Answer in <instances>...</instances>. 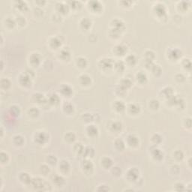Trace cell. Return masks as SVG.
Segmentation results:
<instances>
[{
    "mask_svg": "<svg viewBox=\"0 0 192 192\" xmlns=\"http://www.w3.org/2000/svg\"><path fill=\"white\" fill-rule=\"evenodd\" d=\"M31 184L32 185L33 188L37 191H45L48 189L47 186H49V185L47 182L44 179L39 177L32 179Z\"/></svg>",
    "mask_w": 192,
    "mask_h": 192,
    "instance_id": "1",
    "label": "cell"
},
{
    "mask_svg": "<svg viewBox=\"0 0 192 192\" xmlns=\"http://www.w3.org/2000/svg\"><path fill=\"white\" fill-rule=\"evenodd\" d=\"M98 66L103 71H109L114 66V62L110 58H104L99 61Z\"/></svg>",
    "mask_w": 192,
    "mask_h": 192,
    "instance_id": "2",
    "label": "cell"
},
{
    "mask_svg": "<svg viewBox=\"0 0 192 192\" xmlns=\"http://www.w3.org/2000/svg\"><path fill=\"white\" fill-rule=\"evenodd\" d=\"M35 142L40 145L45 144L49 140V135L44 132H38L34 136Z\"/></svg>",
    "mask_w": 192,
    "mask_h": 192,
    "instance_id": "3",
    "label": "cell"
},
{
    "mask_svg": "<svg viewBox=\"0 0 192 192\" xmlns=\"http://www.w3.org/2000/svg\"><path fill=\"white\" fill-rule=\"evenodd\" d=\"M139 174H140V171L136 167L130 168L126 173L127 179L130 182H136L139 179Z\"/></svg>",
    "mask_w": 192,
    "mask_h": 192,
    "instance_id": "4",
    "label": "cell"
},
{
    "mask_svg": "<svg viewBox=\"0 0 192 192\" xmlns=\"http://www.w3.org/2000/svg\"><path fill=\"white\" fill-rule=\"evenodd\" d=\"M154 12L159 18H166L167 16V9L165 5L158 3L154 7Z\"/></svg>",
    "mask_w": 192,
    "mask_h": 192,
    "instance_id": "5",
    "label": "cell"
},
{
    "mask_svg": "<svg viewBox=\"0 0 192 192\" xmlns=\"http://www.w3.org/2000/svg\"><path fill=\"white\" fill-rule=\"evenodd\" d=\"M128 48L125 45L123 44H118L113 47V52L114 53V54L118 56H122L125 55L127 53Z\"/></svg>",
    "mask_w": 192,
    "mask_h": 192,
    "instance_id": "6",
    "label": "cell"
},
{
    "mask_svg": "<svg viewBox=\"0 0 192 192\" xmlns=\"http://www.w3.org/2000/svg\"><path fill=\"white\" fill-rule=\"evenodd\" d=\"M41 61V56L38 53H33L30 56V63L31 65L37 67L40 65Z\"/></svg>",
    "mask_w": 192,
    "mask_h": 192,
    "instance_id": "7",
    "label": "cell"
},
{
    "mask_svg": "<svg viewBox=\"0 0 192 192\" xmlns=\"http://www.w3.org/2000/svg\"><path fill=\"white\" fill-rule=\"evenodd\" d=\"M182 51L177 48L170 50L169 53H168V57H169V59L172 61H177L179 58L182 57Z\"/></svg>",
    "mask_w": 192,
    "mask_h": 192,
    "instance_id": "8",
    "label": "cell"
},
{
    "mask_svg": "<svg viewBox=\"0 0 192 192\" xmlns=\"http://www.w3.org/2000/svg\"><path fill=\"white\" fill-rule=\"evenodd\" d=\"M89 7L93 13H100L103 8V5L101 4L100 2L92 1L89 2Z\"/></svg>",
    "mask_w": 192,
    "mask_h": 192,
    "instance_id": "9",
    "label": "cell"
},
{
    "mask_svg": "<svg viewBox=\"0 0 192 192\" xmlns=\"http://www.w3.org/2000/svg\"><path fill=\"white\" fill-rule=\"evenodd\" d=\"M32 78L30 76L25 73V74H23L20 76L19 77V82L20 83V85L23 87H29V86L31 84V80Z\"/></svg>",
    "mask_w": 192,
    "mask_h": 192,
    "instance_id": "10",
    "label": "cell"
},
{
    "mask_svg": "<svg viewBox=\"0 0 192 192\" xmlns=\"http://www.w3.org/2000/svg\"><path fill=\"white\" fill-rule=\"evenodd\" d=\"M79 81L83 87H88L92 84V78L87 74H83L79 77Z\"/></svg>",
    "mask_w": 192,
    "mask_h": 192,
    "instance_id": "11",
    "label": "cell"
},
{
    "mask_svg": "<svg viewBox=\"0 0 192 192\" xmlns=\"http://www.w3.org/2000/svg\"><path fill=\"white\" fill-rule=\"evenodd\" d=\"M112 26L113 29L118 30L120 32H122L125 30V23H123L122 20L120 19H115L112 21Z\"/></svg>",
    "mask_w": 192,
    "mask_h": 192,
    "instance_id": "12",
    "label": "cell"
},
{
    "mask_svg": "<svg viewBox=\"0 0 192 192\" xmlns=\"http://www.w3.org/2000/svg\"><path fill=\"white\" fill-rule=\"evenodd\" d=\"M60 92L65 97H71L73 94V89L68 84H63L61 86Z\"/></svg>",
    "mask_w": 192,
    "mask_h": 192,
    "instance_id": "13",
    "label": "cell"
},
{
    "mask_svg": "<svg viewBox=\"0 0 192 192\" xmlns=\"http://www.w3.org/2000/svg\"><path fill=\"white\" fill-rule=\"evenodd\" d=\"M49 44H50V47L52 49L56 50V49L59 48L62 45V41L60 40V38H58L56 36H54L51 38L49 41Z\"/></svg>",
    "mask_w": 192,
    "mask_h": 192,
    "instance_id": "14",
    "label": "cell"
},
{
    "mask_svg": "<svg viewBox=\"0 0 192 192\" xmlns=\"http://www.w3.org/2000/svg\"><path fill=\"white\" fill-rule=\"evenodd\" d=\"M127 143L132 147H136L139 145V138L134 134L128 135L127 137Z\"/></svg>",
    "mask_w": 192,
    "mask_h": 192,
    "instance_id": "15",
    "label": "cell"
},
{
    "mask_svg": "<svg viewBox=\"0 0 192 192\" xmlns=\"http://www.w3.org/2000/svg\"><path fill=\"white\" fill-rule=\"evenodd\" d=\"M83 170L87 173H91L93 170L94 165L92 162L89 159H86L83 162Z\"/></svg>",
    "mask_w": 192,
    "mask_h": 192,
    "instance_id": "16",
    "label": "cell"
},
{
    "mask_svg": "<svg viewBox=\"0 0 192 192\" xmlns=\"http://www.w3.org/2000/svg\"><path fill=\"white\" fill-rule=\"evenodd\" d=\"M20 181L21 182H23L25 185H29V184H31L32 180V179L31 178V177L30 176V174L27 173H25V172H23L20 174L19 176Z\"/></svg>",
    "mask_w": 192,
    "mask_h": 192,
    "instance_id": "17",
    "label": "cell"
},
{
    "mask_svg": "<svg viewBox=\"0 0 192 192\" xmlns=\"http://www.w3.org/2000/svg\"><path fill=\"white\" fill-rule=\"evenodd\" d=\"M71 169V165L68 161L66 160H63L59 163V170L63 173H68Z\"/></svg>",
    "mask_w": 192,
    "mask_h": 192,
    "instance_id": "18",
    "label": "cell"
},
{
    "mask_svg": "<svg viewBox=\"0 0 192 192\" xmlns=\"http://www.w3.org/2000/svg\"><path fill=\"white\" fill-rule=\"evenodd\" d=\"M152 155L153 158H155L157 161H161L164 158V153H163V152L161 149L155 147L154 148V149L152 150Z\"/></svg>",
    "mask_w": 192,
    "mask_h": 192,
    "instance_id": "19",
    "label": "cell"
},
{
    "mask_svg": "<svg viewBox=\"0 0 192 192\" xmlns=\"http://www.w3.org/2000/svg\"><path fill=\"white\" fill-rule=\"evenodd\" d=\"M110 128L112 131L113 132H116L118 133L122 131V123L119 121H114L112 122L110 125Z\"/></svg>",
    "mask_w": 192,
    "mask_h": 192,
    "instance_id": "20",
    "label": "cell"
},
{
    "mask_svg": "<svg viewBox=\"0 0 192 192\" xmlns=\"http://www.w3.org/2000/svg\"><path fill=\"white\" fill-rule=\"evenodd\" d=\"M86 130H87L88 135L90 136V137H95L98 134V129L97 127L94 125H88Z\"/></svg>",
    "mask_w": 192,
    "mask_h": 192,
    "instance_id": "21",
    "label": "cell"
},
{
    "mask_svg": "<svg viewBox=\"0 0 192 192\" xmlns=\"http://www.w3.org/2000/svg\"><path fill=\"white\" fill-rule=\"evenodd\" d=\"M113 108L118 113H122L125 110V104L122 101H116L113 103Z\"/></svg>",
    "mask_w": 192,
    "mask_h": 192,
    "instance_id": "22",
    "label": "cell"
},
{
    "mask_svg": "<svg viewBox=\"0 0 192 192\" xmlns=\"http://www.w3.org/2000/svg\"><path fill=\"white\" fill-rule=\"evenodd\" d=\"M101 164L104 169H109L112 167L113 161L110 157H104L101 160Z\"/></svg>",
    "mask_w": 192,
    "mask_h": 192,
    "instance_id": "23",
    "label": "cell"
},
{
    "mask_svg": "<svg viewBox=\"0 0 192 192\" xmlns=\"http://www.w3.org/2000/svg\"><path fill=\"white\" fill-rule=\"evenodd\" d=\"M128 111H129L132 114L136 115V114H138L139 113H140V107L139 104L133 103V104H130L129 105H128Z\"/></svg>",
    "mask_w": 192,
    "mask_h": 192,
    "instance_id": "24",
    "label": "cell"
},
{
    "mask_svg": "<svg viewBox=\"0 0 192 192\" xmlns=\"http://www.w3.org/2000/svg\"><path fill=\"white\" fill-rule=\"evenodd\" d=\"M52 182L56 186H61L65 182V179L60 175H55L52 178Z\"/></svg>",
    "mask_w": 192,
    "mask_h": 192,
    "instance_id": "25",
    "label": "cell"
},
{
    "mask_svg": "<svg viewBox=\"0 0 192 192\" xmlns=\"http://www.w3.org/2000/svg\"><path fill=\"white\" fill-rule=\"evenodd\" d=\"M80 24L83 30H89V28L92 26V21L90 20L89 19H88V18H85L80 20Z\"/></svg>",
    "mask_w": 192,
    "mask_h": 192,
    "instance_id": "26",
    "label": "cell"
},
{
    "mask_svg": "<svg viewBox=\"0 0 192 192\" xmlns=\"http://www.w3.org/2000/svg\"><path fill=\"white\" fill-rule=\"evenodd\" d=\"M136 79H137V82H139L140 84H145L147 82V76H146L145 73L142 72V71L137 73V75H136Z\"/></svg>",
    "mask_w": 192,
    "mask_h": 192,
    "instance_id": "27",
    "label": "cell"
},
{
    "mask_svg": "<svg viewBox=\"0 0 192 192\" xmlns=\"http://www.w3.org/2000/svg\"><path fill=\"white\" fill-rule=\"evenodd\" d=\"M68 9H69L68 5H65L63 3H58L56 5V10L59 14H67L68 12Z\"/></svg>",
    "mask_w": 192,
    "mask_h": 192,
    "instance_id": "28",
    "label": "cell"
},
{
    "mask_svg": "<svg viewBox=\"0 0 192 192\" xmlns=\"http://www.w3.org/2000/svg\"><path fill=\"white\" fill-rule=\"evenodd\" d=\"M76 64L80 68H84L88 65V62H87V59L86 58L80 56V57H77L76 59Z\"/></svg>",
    "mask_w": 192,
    "mask_h": 192,
    "instance_id": "29",
    "label": "cell"
},
{
    "mask_svg": "<svg viewBox=\"0 0 192 192\" xmlns=\"http://www.w3.org/2000/svg\"><path fill=\"white\" fill-rule=\"evenodd\" d=\"M59 101H60V99L56 94H52L49 97L47 102L51 105H57V104H59Z\"/></svg>",
    "mask_w": 192,
    "mask_h": 192,
    "instance_id": "30",
    "label": "cell"
},
{
    "mask_svg": "<svg viewBox=\"0 0 192 192\" xmlns=\"http://www.w3.org/2000/svg\"><path fill=\"white\" fill-rule=\"evenodd\" d=\"M33 100L35 103H38V104H41V103L46 102L47 100L44 98V95L41 93H35L33 95Z\"/></svg>",
    "mask_w": 192,
    "mask_h": 192,
    "instance_id": "31",
    "label": "cell"
},
{
    "mask_svg": "<svg viewBox=\"0 0 192 192\" xmlns=\"http://www.w3.org/2000/svg\"><path fill=\"white\" fill-rule=\"evenodd\" d=\"M125 63L130 66H134L137 63V58L133 54H130L128 55L125 58Z\"/></svg>",
    "mask_w": 192,
    "mask_h": 192,
    "instance_id": "32",
    "label": "cell"
},
{
    "mask_svg": "<svg viewBox=\"0 0 192 192\" xmlns=\"http://www.w3.org/2000/svg\"><path fill=\"white\" fill-rule=\"evenodd\" d=\"M132 86V80L128 79V78H125V79H123L120 81V87H122L124 89L127 90L128 89H129L130 87Z\"/></svg>",
    "mask_w": 192,
    "mask_h": 192,
    "instance_id": "33",
    "label": "cell"
},
{
    "mask_svg": "<svg viewBox=\"0 0 192 192\" xmlns=\"http://www.w3.org/2000/svg\"><path fill=\"white\" fill-rule=\"evenodd\" d=\"M59 56L63 60H68L71 57V53H70L69 50L67 48H64L61 50L60 53H59Z\"/></svg>",
    "mask_w": 192,
    "mask_h": 192,
    "instance_id": "34",
    "label": "cell"
},
{
    "mask_svg": "<svg viewBox=\"0 0 192 192\" xmlns=\"http://www.w3.org/2000/svg\"><path fill=\"white\" fill-rule=\"evenodd\" d=\"M114 146L118 151H122L125 148V143L122 139H116L114 142Z\"/></svg>",
    "mask_w": 192,
    "mask_h": 192,
    "instance_id": "35",
    "label": "cell"
},
{
    "mask_svg": "<svg viewBox=\"0 0 192 192\" xmlns=\"http://www.w3.org/2000/svg\"><path fill=\"white\" fill-rule=\"evenodd\" d=\"M84 146L82 145L81 143H77L74 146V151L76 152L77 155H83L84 153Z\"/></svg>",
    "mask_w": 192,
    "mask_h": 192,
    "instance_id": "36",
    "label": "cell"
},
{
    "mask_svg": "<svg viewBox=\"0 0 192 192\" xmlns=\"http://www.w3.org/2000/svg\"><path fill=\"white\" fill-rule=\"evenodd\" d=\"M74 105H73L71 103L69 102H66L65 103L64 105H63V110L65 113H68V114H71L74 112Z\"/></svg>",
    "mask_w": 192,
    "mask_h": 192,
    "instance_id": "37",
    "label": "cell"
},
{
    "mask_svg": "<svg viewBox=\"0 0 192 192\" xmlns=\"http://www.w3.org/2000/svg\"><path fill=\"white\" fill-rule=\"evenodd\" d=\"M161 93L163 94V95H164L165 97L167 98H170V97H172L173 95V89H172L171 87H165V88H164L161 90Z\"/></svg>",
    "mask_w": 192,
    "mask_h": 192,
    "instance_id": "38",
    "label": "cell"
},
{
    "mask_svg": "<svg viewBox=\"0 0 192 192\" xmlns=\"http://www.w3.org/2000/svg\"><path fill=\"white\" fill-rule=\"evenodd\" d=\"M113 68H115V69H116L118 72H122V71H124V70H125V65L122 61H118L116 63H114V66H113Z\"/></svg>",
    "mask_w": 192,
    "mask_h": 192,
    "instance_id": "39",
    "label": "cell"
},
{
    "mask_svg": "<svg viewBox=\"0 0 192 192\" xmlns=\"http://www.w3.org/2000/svg\"><path fill=\"white\" fill-rule=\"evenodd\" d=\"M150 70L152 71V74L155 75V76H159V75H161V72H162V69H161V68L158 65L153 64V65L150 68Z\"/></svg>",
    "mask_w": 192,
    "mask_h": 192,
    "instance_id": "40",
    "label": "cell"
},
{
    "mask_svg": "<svg viewBox=\"0 0 192 192\" xmlns=\"http://www.w3.org/2000/svg\"><path fill=\"white\" fill-rule=\"evenodd\" d=\"M145 58L146 61H148V62H153L155 59V54L153 51L152 50H147L146 51L145 53Z\"/></svg>",
    "mask_w": 192,
    "mask_h": 192,
    "instance_id": "41",
    "label": "cell"
},
{
    "mask_svg": "<svg viewBox=\"0 0 192 192\" xmlns=\"http://www.w3.org/2000/svg\"><path fill=\"white\" fill-rule=\"evenodd\" d=\"M76 139V135L73 132H68V133L65 134V140L67 141L68 143H72L74 142Z\"/></svg>",
    "mask_w": 192,
    "mask_h": 192,
    "instance_id": "42",
    "label": "cell"
},
{
    "mask_svg": "<svg viewBox=\"0 0 192 192\" xmlns=\"http://www.w3.org/2000/svg\"><path fill=\"white\" fill-rule=\"evenodd\" d=\"M160 103L159 101L156 99H152L149 101V107L153 110H156L159 108Z\"/></svg>",
    "mask_w": 192,
    "mask_h": 192,
    "instance_id": "43",
    "label": "cell"
},
{
    "mask_svg": "<svg viewBox=\"0 0 192 192\" xmlns=\"http://www.w3.org/2000/svg\"><path fill=\"white\" fill-rule=\"evenodd\" d=\"M11 84V83L10 80L8 78H3L1 80V87L4 89H8L10 88Z\"/></svg>",
    "mask_w": 192,
    "mask_h": 192,
    "instance_id": "44",
    "label": "cell"
},
{
    "mask_svg": "<svg viewBox=\"0 0 192 192\" xmlns=\"http://www.w3.org/2000/svg\"><path fill=\"white\" fill-rule=\"evenodd\" d=\"M94 154H95V150H94L93 148L91 147V146H88V147L85 148V149H84V153H83V155H85L86 157L92 158L93 157Z\"/></svg>",
    "mask_w": 192,
    "mask_h": 192,
    "instance_id": "45",
    "label": "cell"
},
{
    "mask_svg": "<svg viewBox=\"0 0 192 192\" xmlns=\"http://www.w3.org/2000/svg\"><path fill=\"white\" fill-rule=\"evenodd\" d=\"M13 141H14V143L16 145L21 146L24 143V139H23V137L22 136H20V135H15V136L13 137Z\"/></svg>",
    "mask_w": 192,
    "mask_h": 192,
    "instance_id": "46",
    "label": "cell"
},
{
    "mask_svg": "<svg viewBox=\"0 0 192 192\" xmlns=\"http://www.w3.org/2000/svg\"><path fill=\"white\" fill-rule=\"evenodd\" d=\"M16 3H17V5H16V7L18 8L19 10L22 11H26L28 9V6L25 2H23V1H19V2H17Z\"/></svg>",
    "mask_w": 192,
    "mask_h": 192,
    "instance_id": "47",
    "label": "cell"
},
{
    "mask_svg": "<svg viewBox=\"0 0 192 192\" xmlns=\"http://www.w3.org/2000/svg\"><path fill=\"white\" fill-rule=\"evenodd\" d=\"M39 113H40V112H39L38 109L36 108V107H32V108L29 110V115L32 118L38 117Z\"/></svg>",
    "mask_w": 192,
    "mask_h": 192,
    "instance_id": "48",
    "label": "cell"
},
{
    "mask_svg": "<svg viewBox=\"0 0 192 192\" xmlns=\"http://www.w3.org/2000/svg\"><path fill=\"white\" fill-rule=\"evenodd\" d=\"M152 140L155 144H159L162 141V137L160 134H154L152 135Z\"/></svg>",
    "mask_w": 192,
    "mask_h": 192,
    "instance_id": "49",
    "label": "cell"
},
{
    "mask_svg": "<svg viewBox=\"0 0 192 192\" xmlns=\"http://www.w3.org/2000/svg\"><path fill=\"white\" fill-rule=\"evenodd\" d=\"M47 161L50 165H55L57 163V158L56 156L53 155H49L47 157Z\"/></svg>",
    "mask_w": 192,
    "mask_h": 192,
    "instance_id": "50",
    "label": "cell"
},
{
    "mask_svg": "<svg viewBox=\"0 0 192 192\" xmlns=\"http://www.w3.org/2000/svg\"><path fill=\"white\" fill-rule=\"evenodd\" d=\"M0 160H1V162L2 164H6L8 163V161H9V156L5 152H2L1 154H0Z\"/></svg>",
    "mask_w": 192,
    "mask_h": 192,
    "instance_id": "51",
    "label": "cell"
},
{
    "mask_svg": "<svg viewBox=\"0 0 192 192\" xmlns=\"http://www.w3.org/2000/svg\"><path fill=\"white\" fill-rule=\"evenodd\" d=\"M16 24H17L16 20H13L11 18H7V19L5 20V25L8 28H10V29L14 28Z\"/></svg>",
    "mask_w": 192,
    "mask_h": 192,
    "instance_id": "52",
    "label": "cell"
},
{
    "mask_svg": "<svg viewBox=\"0 0 192 192\" xmlns=\"http://www.w3.org/2000/svg\"><path fill=\"white\" fill-rule=\"evenodd\" d=\"M173 157L175 158V159H177V161H182L184 158V154L182 151L177 150L174 152L173 154Z\"/></svg>",
    "mask_w": 192,
    "mask_h": 192,
    "instance_id": "53",
    "label": "cell"
},
{
    "mask_svg": "<svg viewBox=\"0 0 192 192\" xmlns=\"http://www.w3.org/2000/svg\"><path fill=\"white\" fill-rule=\"evenodd\" d=\"M50 167L47 165H42L40 166V172L43 173L44 175H47V173H50Z\"/></svg>",
    "mask_w": 192,
    "mask_h": 192,
    "instance_id": "54",
    "label": "cell"
},
{
    "mask_svg": "<svg viewBox=\"0 0 192 192\" xmlns=\"http://www.w3.org/2000/svg\"><path fill=\"white\" fill-rule=\"evenodd\" d=\"M111 172L114 176L116 177H119L120 176L122 173V170L121 168L119 167H113L112 169H111Z\"/></svg>",
    "mask_w": 192,
    "mask_h": 192,
    "instance_id": "55",
    "label": "cell"
},
{
    "mask_svg": "<svg viewBox=\"0 0 192 192\" xmlns=\"http://www.w3.org/2000/svg\"><path fill=\"white\" fill-rule=\"evenodd\" d=\"M182 65L185 68V69L191 70V60L188 59H185L182 61Z\"/></svg>",
    "mask_w": 192,
    "mask_h": 192,
    "instance_id": "56",
    "label": "cell"
},
{
    "mask_svg": "<svg viewBox=\"0 0 192 192\" xmlns=\"http://www.w3.org/2000/svg\"><path fill=\"white\" fill-rule=\"evenodd\" d=\"M11 113H12V114L16 115V116H18L20 113V107L17 105H13L12 107H11Z\"/></svg>",
    "mask_w": 192,
    "mask_h": 192,
    "instance_id": "57",
    "label": "cell"
},
{
    "mask_svg": "<svg viewBox=\"0 0 192 192\" xmlns=\"http://www.w3.org/2000/svg\"><path fill=\"white\" fill-rule=\"evenodd\" d=\"M16 23H17V24H19L20 26H23L26 25V19H25L23 17H18V18L16 19Z\"/></svg>",
    "mask_w": 192,
    "mask_h": 192,
    "instance_id": "58",
    "label": "cell"
},
{
    "mask_svg": "<svg viewBox=\"0 0 192 192\" xmlns=\"http://www.w3.org/2000/svg\"><path fill=\"white\" fill-rule=\"evenodd\" d=\"M174 187L175 189L178 191H184V189H185V185L182 183H181V182H177V183L175 184Z\"/></svg>",
    "mask_w": 192,
    "mask_h": 192,
    "instance_id": "59",
    "label": "cell"
},
{
    "mask_svg": "<svg viewBox=\"0 0 192 192\" xmlns=\"http://www.w3.org/2000/svg\"><path fill=\"white\" fill-rule=\"evenodd\" d=\"M175 79L177 80V81H178L179 83H182V82L185 81V77H184V75L182 74H177L175 76Z\"/></svg>",
    "mask_w": 192,
    "mask_h": 192,
    "instance_id": "60",
    "label": "cell"
},
{
    "mask_svg": "<svg viewBox=\"0 0 192 192\" xmlns=\"http://www.w3.org/2000/svg\"><path fill=\"white\" fill-rule=\"evenodd\" d=\"M83 117L84 118V120L87 122H91L94 120V117L91 113H85L83 114Z\"/></svg>",
    "mask_w": 192,
    "mask_h": 192,
    "instance_id": "61",
    "label": "cell"
},
{
    "mask_svg": "<svg viewBox=\"0 0 192 192\" xmlns=\"http://www.w3.org/2000/svg\"><path fill=\"white\" fill-rule=\"evenodd\" d=\"M180 9L182 11H187L188 8V2H182L179 5Z\"/></svg>",
    "mask_w": 192,
    "mask_h": 192,
    "instance_id": "62",
    "label": "cell"
},
{
    "mask_svg": "<svg viewBox=\"0 0 192 192\" xmlns=\"http://www.w3.org/2000/svg\"><path fill=\"white\" fill-rule=\"evenodd\" d=\"M185 122V125H186V127L190 128L191 126V120L190 118H188V119H186Z\"/></svg>",
    "mask_w": 192,
    "mask_h": 192,
    "instance_id": "63",
    "label": "cell"
},
{
    "mask_svg": "<svg viewBox=\"0 0 192 192\" xmlns=\"http://www.w3.org/2000/svg\"><path fill=\"white\" fill-rule=\"evenodd\" d=\"M106 185H99L98 186V188L97 189L98 191H109L110 189L109 188H104V187H105Z\"/></svg>",
    "mask_w": 192,
    "mask_h": 192,
    "instance_id": "64",
    "label": "cell"
}]
</instances>
